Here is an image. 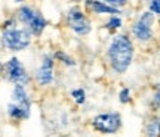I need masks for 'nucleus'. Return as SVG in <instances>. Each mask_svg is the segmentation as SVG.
I'll return each instance as SVG.
<instances>
[{
  "instance_id": "f257e3e1",
  "label": "nucleus",
  "mask_w": 160,
  "mask_h": 137,
  "mask_svg": "<svg viewBox=\"0 0 160 137\" xmlns=\"http://www.w3.org/2000/svg\"><path fill=\"white\" fill-rule=\"evenodd\" d=\"M105 57L113 74H126L135 57V43L131 35L128 33H116L107 46Z\"/></svg>"
},
{
  "instance_id": "f03ea898",
  "label": "nucleus",
  "mask_w": 160,
  "mask_h": 137,
  "mask_svg": "<svg viewBox=\"0 0 160 137\" xmlns=\"http://www.w3.org/2000/svg\"><path fill=\"white\" fill-rule=\"evenodd\" d=\"M15 18L18 21V25H22L25 30H28V33L33 37H40L45 33L46 27L49 25L43 13L39 9H36L34 6L27 3H21L18 6Z\"/></svg>"
},
{
  "instance_id": "7ed1b4c3",
  "label": "nucleus",
  "mask_w": 160,
  "mask_h": 137,
  "mask_svg": "<svg viewBox=\"0 0 160 137\" xmlns=\"http://www.w3.org/2000/svg\"><path fill=\"white\" fill-rule=\"evenodd\" d=\"M156 24H157V16L153 15L151 12L145 11L139 13L131 25L132 40L138 41L141 44L151 43L156 37Z\"/></svg>"
},
{
  "instance_id": "20e7f679",
  "label": "nucleus",
  "mask_w": 160,
  "mask_h": 137,
  "mask_svg": "<svg viewBox=\"0 0 160 137\" xmlns=\"http://www.w3.org/2000/svg\"><path fill=\"white\" fill-rule=\"evenodd\" d=\"M33 43V35L24 27H13L9 30H2L0 34V44L8 52L19 53L27 50Z\"/></svg>"
},
{
  "instance_id": "39448f33",
  "label": "nucleus",
  "mask_w": 160,
  "mask_h": 137,
  "mask_svg": "<svg viewBox=\"0 0 160 137\" xmlns=\"http://www.w3.org/2000/svg\"><path fill=\"white\" fill-rule=\"evenodd\" d=\"M64 24L65 27L76 34L77 37H86L91 34L92 31V21L88 16L85 9H82V6L76 5L71 6L64 15Z\"/></svg>"
},
{
  "instance_id": "423d86ee",
  "label": "nucleus",
  "mask_w": 160,
  "mask_h": 137,
  "mask_svg": "<svg viewBox=\"0 0 160 137\" xmlns=\"http://www.w3.org/2000/svg\"><path fill=\"white\" fill-rule=\"evenodd\" d=\"M91 126L95 131L101 134H116L120 131V128L123 126V118H122V114L117 111L101 112L91 120Z\"/></svg>"
},
{
  "instance_id": "0eeeda50",
  "label": "nucleus",
  "mask_w": 160,
  "mask_h": 137,
  "mask_svg": "<svg viewBox=\"0 0 160 137\" xmlns=\"http://www.w3.org/2000/svg\"><path fill=\"white\" fill-rule=\"evenodd\" d=\"M5 78L12 84H22V86H28L31 83V75L27 71L25 65L18 56H11L5 63H3V74Z\"/></svg>"
},
{
  "instance_id": "6e6552de",
  "label": "nucleus",
  "mask_w": 160,
  "mask_h": 137,
  "mask_svg": "<svg viewBox=\"0 0 160 137\" xmlns=\"http://www.w3.org/2000/svg\"><path fill=\"white\" fill-rule=\"evenodd\" d=\"M55 59L52 53H43L34 72V81L39 87H49L55 81Z\"/></svg>"
},
{
  "instance_id": "1a4fd4ad",
  "label": "nucleus",
  "mask_w": 160,
  "mask_h": 137,
  "mask_svg": "<svg viewBox=\"0 0 160 137\" xmlns=\"http://www.w3.org/2000/svg\"><path fill=\"white\" fill-rule=\"evenodd\" d=\"M83 7L86 13H91L95 16H102V15H123V11L116 7V6L107 5L102 0H83Z\"/></svg>"
},
{
  "instance_id": "9d476101",
  "label": "nucleus",
  "mask_w": 160,
  "mask_h": 137,
  "mask_svg": "<svg viewBox=\"0 0 160 137\" xmlns=\"http://www.w3.org/2000/svg\"><path fill=\"white\" fill-rule=\"evenodd\" d=\"M31 106L33 102L19 103V102H11L6 106V115L13 121H24L28 120L31 115Z\"/></svg>"
},
{
  "instance_id": "9b49d317",
  "label": "nucleus",
  "mask_w": 160,
  "mask_h": 137,
  "mask_svg": "<svg viewBox=\"0 0 160 137\" xmlns=\"http://www.w3.org/2000/svg\"><path fill=\"white\" fill-rule=\"evenodd\" d=\"M52 56L55 59V62L61 63V65L67 66V68H74V66H77V61H76L70 53L62 50V49H57V50L52 53Z\"/></svg>"
},
{
  "instance_id": "f8f14e48",
  "label": "nucleus",
  "mask_w": 160,
  "mask_h": 137,
  "mask_svg": "<svg viewBox=\"0 0 160 137\" xmlns=\"http://www.w3.org/2000/svg\"><path fill=\"white\" fill-rule=\"evenodd\" d=\"M12 102H19V103L33 102L31 97H30V94H28L27 86L13 84V87H12Z\"/></svg>"
},
{
  "instance_id": "ddd939ff",
  "label": "nucleus",
  "mask_w": 160,
  "mask_h": 137,
  "mask_svg": "<svg viewBox=\"0 0 160 137\" xmlns=\"http://www.w3.org/2000/svg\"><path fill=\"white\" fill-rule=\"evenodd\" d=\"M102 27L108 33L116 34V33H119L120 30L123 28V18H122V15H108V18L104 22Z\"/></svg>"
},
{
  "instance_id": "4468645a",
  "label": "nucleus",
  "mask_w": 160,
  "mask_h": 137,
  "mask_svg": "<svg viewBox=\"0 0 160 137\" xmlns=\"http://www.w3.org/2000/svg\"><path fill=\"white\" fill-rule=\"evenodd\" d=\"M70 96L71 99L74 100L76 105H79V106H83L88 100V94H86V90L83 87H76L73 90L70 91Z\"/></svg>"
},
{
  "instance_id": "2eb2a0df",
  "label": "nucleus",
  "mask_w": 160,
  "mask_h": 137,
  "mask_svg": "<svg viewBox=\"0 0 160 137\" xmlns=\"http://www.w3.org/2000/svg\"><path fill=\"white\" fill-rule=\"evenodd\" d=\"M159 127H160V121L159 116L156 115L147 122V127H145L147 137H159Z\"/></svg>"
},
{
  "instance_id": "dca6fc26",
  "label": "nucleus",
  "mask_w": 160,
  "mask_h": 137,
  "mask_svg": "<svg viewBox=\"0 0 160 137\" xmlns=\"http://www.w3.org/2000/svg\"><path fill=\"white\" fill-rule=\"evenodd\" d=\"M119 102L122 105H128L132 102V90L129 87H123L119 91Z\"/></svg>"
},
{
  "instance_id": "f3484780",
  "label": "nucleus",
  "mask_w": 160,
  "mask_h": 137,
  "mask_svg": "<svg viewBox=\"0 0 160 137\" xmlns=\"http://www.w3.org/2000/svg\"><path fill=\"white\" fill-rule=\"evenodd\" d=\"M148 12H151L153 15L159 16L160 15V0H148Z\"/></svg>"
},
{
  "instance_id": "a211bd4d",
  "label": "nucleus",
  "mask_w": 160,
  "mask_h": 137,
  "mask_svg": "<svg viewBox=\"0 0 160 137\" xmlns=\"http://www.w3.org/2000/svg\"><path fill=\"white\" fill-rule=\"evenodd\" d=\"M13 27H18V21L15 16H11V18H6L3 24H2V30H9V28H13Z\"/></svg>"
},
{
  "instance_id": "6ab92c4d",
  "label": "nucleus",
  "mask_w": 160,
  "mask_h": 137,
  "mask_svg": "<svg viewBox=\"0 0 160 137\" xmlns=\"http://www.w3.org/2000/svg\"><path fill=\"white\" fill-rule=\"evenodd\" d=\"M151 106L154 109L156 112L159 111L160 108V91H159V86H156V90H154V96H153V100H151Z\"/></svg>"
},
{
  "instance_id": "aec40b11",
  "label": "nucleus",
  "mask_w": 160,
  "mask_h": 137,
  "mask_svg": "<svg viewBox=\"0 0 160 137\" xmlns=\"http://www.w3.org/2000/svg\"><path fill=\"white\" fill-rule=\"evenodd\" d=\"M104 3H107V5H111V6H116L117 7V0H102Z\"/></svg>"
},
{
  "instance_id": "412c9836",
  "label": "nucleus",
  "mask_w": 160,
  "mask_h": 137,
  "mask_svg": "<svg viewBox=\"0 0 160 137\" xmlns=\"http://www.w3.org/2000/svg\"><path fill=\"white\" fill-rule=\"evenodd\" d=\"M13 2H15V3H18V5H21V3H25L27 0H13Z\"/></svg>"
},
{
  "instance_id": "4be33fe9",
  "label": "nucleus",
  "mask_w": 160,
  "mask_h": 137,
  "mask_svg": "<svg viewBox=\"0 0 160 137\" xmlns=\"http://www.w3.org/2000/svg\"><path fill=\"white\" fill-rule=\"evenodd\" d=\"M3 74V62H2V61H0V75Z\"/></svg>"
}]
</instances>
